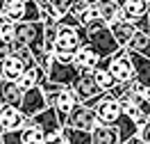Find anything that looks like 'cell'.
I'll use <instances>...</instances> for the list:
<instances>
[{"instance_id":"cell-20","label":"cell","mask_w":150,"mask_h":144,"mask_svg":"<svg viewBox=\"0 0 150 144\" xmlns=\"http://www.w3.org/2000/svg\"><path fill=\"white\" fill-rule=\"evenodd\" d=\"M109 28H112L114 37H116V41H118L121 46H125V44L130 41V37L134 34V30H137V25H134V21L121 19V21H116V23H112Z\"/></svg>"},{"instance_id":"cell-12","label":"cell","mask_w":150,"mask_h":144,"mask_svg":"<svg viewBox=\"0 0 150 144\" xmlns=\"http://www.w3.org/2000/svg\"><path fill=\"white\" fill-rule=\"evenodd\" d=\"M91 142L93 144H118V128L116 124H98L91 128Z\"/></svg>"},{"instance_id":"cell-26","label":"cell","mask_w":150,"mask_h":144,"mask_svg":"<svg viewBox=\"0 0 150 144\" xmlns=\"http://www.w3.org/2000/svg\"><path fill=\"white\" fill-rule=\"evenodd\" d=\"M14 21L5 19V16H0V41L2 44H11V39H14Z\"/></svg>"},{"instance_id":"cell-19","label":"cell","mask_w":150,"mask_h":144,"mask_svg":"<svg viewBox=\"0 0 150 144\" xmlns=\"http://www.w3.org/2000/svg\"><path fill=\"white\" fill-rule=\"evenodd\" d=\"M116 128H118V144H125L132 135L139 133V124H137L130 115H125V112H123L121 119L116 121Z\"/></svg>"},{"instance_id":"cell-27","label":"cell","mask_w":150,"mask_h":144,"mask_svg":"<svg viewBox=\"0 0 150 144\" xmlns=\"http://www.w3.org/2000/svg\"><path fill=\"white\" fill-rule=\"evenodd\" d=\"M0 144H23V128L5 130L2 137H0Z\"/></svg>"},{"instance_id":"cell-28","label":"cell","mask_w":150,"mask_h":144,"mask_svg":"<svg viewBox=\"0 0 150 144\" xmlns=\"http://www.w3.org/2000/svg\"><path fill=\"white\" fill-rule=\"evenodd\" d=\"M98 16H100L98 7H96V5H89V7H86L82 14H80V23H82V25H86V23H91V21L98 19Z\"/></svg>"},{"instance_id":"cell-1","label":"cell","mask_w":150,"mask_h":144,"mask_svg":"<svg viewBox=\"0 0 150 144\" xmlns=\"http://www.w3.org/2000/svg\"><path fill=\"white\" fill-rule=\"evenodd\" d=\"M9 46H28L32 55L46 50L43 44V23L41 21H18L14 25V39Z\"/></svg>"},{"instance_id":"cell-25","label":"cell","mask_w":150,"mask_h":144,"mask_svg":"<svg viewBox=\"0 0 150 144\" xmlns=\"http://www.w3.org/2000/svg\"><path fill=\"white\" fill-rule=\"evenodd\" d=\"M57 28H59V23H43V44H46L48 50H55Z\"/></svg>"},{"instance_id":"cell-6","label":"cell","mask_w":150,"mask_h":144,"mask_svg":"<svg viewBox=\"0 0 150 144\" xmlns=\"http://www.w3.org/2000/svg\"><path fill=\"white\" fill-rule=\"evenodd\" d=\"M18 107L25 117H32V115H37V112H41L43 107H48V98L43 94L41 85H34V87H30V89H25Z\"/></svg>"},{"instance_id":"cell-21","label":"cell","mask_w":150,"mask_h":144,"mask_svg":"<svg viewBox=\"0 0 150 144\" xmlns=\"http://www.w3.org/2000/svg\"><path fill=\"white\" fill-rule=\"evenodd\" d=\"M23 98V89L16 80H5V85L0 89V101L2 103H11V105H21Z\"/></svg>"},{"instance_id":"cell-15","label":"cell","mask_w":150,"mask_h":144,"mask_svg":"<svg viewBox=\"0 0 150 144\" xmlns=\"http://www.w3.org/2000/svg\"><path fill=\"white\" fill-rule=\"evenodd\" d=\"M130 59L132 67H134V78L141 85H150V57L141 55L137 50H130Z\"/></svg>"},{"instance_id":"cell-34","label":"cell","mask_w":150,"mask_h":144,"mask_svg":"<svg viewBox=\"0 0 150 144\" xmlns=\"http://www.w3.org/2000/svg\"><path fill=\"white\" fill-rule=\"evenodd\" d=\"M2 133H5V128H2V124H0V137H2Z\"/></svg>"},{"instance_id":"cell-22","label":"cell","mask_w":150,"mask_h":144,"mask_svg":"<svg viewBox=\"0 0 150 144\" xmlns=\"http://www.w3.org/2000/svg\"><path fill=\"white\" fill-rule=\"evenodd\" d=\"M91 76H93V80L100 85L103 92H112V87L118 82V80L112 76V71H109V69H105V67H96L93 71H91Z\"/></svg>"},{"instance_id":"cell-3","label":"cell","mask_w":150,"mask_h":144,"mask_svg":"<svg viewBox=\"0 0 150 144\" xmlns=\"http://www.w3.org/2000/svg\"><path fill=\"white\" fill-rule=\"evenodd\" d=\"M73 89H75V94H77V98H80V103L91 105V107H96V103L100 101V96L105 94L103 89H100V85L93 80L91 73L89 76H80L77 82L73 85Z\"/></svg>"},{"instance_id":"cell-7","label":"cell","mask_w":150,"mask_h":144,"mask_svg":"<svg viewBox=\"0 0 150 144\" xmlns=\"http://www.w3.org/2000/svg\"><path fill=\"white\" fill-rule=\"evenodd\" d=\"M77 103H80V98H77V94H75L73 87H62V89L48 101V105H52L57 110V115H59V119H62V124H66L68 112H71Z\"/></svg>"},{"instance_id":"cell-37","label":"cell","mask_w":150,"mask_h":144,"mask_svg":"<svg viewBox=\"0 0 150 144\" xmlns=\"http://www.w3.org/2000/svg\"><path fill=\"white\" fill-rule=\"evenodd\" d=\"M0 107H2V101H0Z\"/></svg>"},{"instance_id":"cell-8","label":"cell","mask_w":150,"mask_h":144,"mask_svg":"<svg viewBox=\"0 0 150 144\" xmlns=\"http://www.w3.org/2000/svg\"><path fill=\"white\" fill-rule=\"evenodd\" d=\"M66 124L75 126V128H84V130H91L96 124H98V115H96V107L84 105V103H77V105L68 112L66 117Z\"/></svg>"},{"instance_id":"cell-10","label":"cell","mask_w":150,"mask_h":144,"mask_svg":"<svg viewBox=\"0 0 150 144\" xmlns=\"http://www.w3.org/2000/svg\"><path fill=\"white\" fill-rule=\"evenodd\" d=\"M0 124L5 130H11V128H23L25 124V115L21 112L18 105H11V103H2L0 107Z\"/></svg>"},{"instance_id":"cell-35","label":"cell","mask_w":150,"mask_h":144,"mask_svg":"<svg viewBox=\"0 0 150 144\" xmlns=\"http://www.w3.org/2000/svg\"><path fill=\"white\" fill-rule=\"evenodd\" d=\"M5 2H21V0H5Z\"/></svg>"},{"instance_id":"cell-9","label":"cell","mask_w":150,"mask_h":144,"mask_svg":"<svg viewBox=\"0 0 150 144\" xmlns=\"http://www.w3.org/2000/svg\"><path fill=\"white\" fill-rule=\"evenodd\" d=\"M80 44H82V39H80L77 28L66 25V23H59V28H57V39H55V50H68V53H75Z\"/></svg>"},{"instance_id":"cell-23","label":"cell","mask_w":150,"mask_h":144,"mask_svg":"<svg viewBox=\"0 0 150 144\" xmlns=\"http://www.w3.org/2000/svg\"><path fill=\"white\" fill-rule=\"evenodd\" d=\"M73 2L75 0H46V2L41 5V9H48L50 14H55L57 19H59V16H64L66 11L71 9Z\"/></svg>"},{"instance_id":"cell-31","label":"cell","mask_w":150,"mask_h":144,"mask_svg":"<svg viewBox=\"0 0 150 144\" xmlns=\"http://www.w3.org/2000/svg\"><path fill=\"white\" fill-rule=\"evenodd\" d=\"M9 53H11V46H9V44H2V41H0V59H5Z\"/></svg>"},{"instance_id":"cell-4","label":"cell","mask_w":150,"mask_h":144,"mask_svg":"<svg viewBox=\"0 0 150 144\" xmlns=\"http://www.w3.org/2000/svg\"><path fill=\"white\" fill-rule=\"evenodd\" d=\"M39 126L43 133H59L62 130V119H59V115H57V110L52 105H48V107H43L41 112H37V115H32V117H25V124L23 126Z\"/></svg>"},{"instance_id":"cell-11","label":"cell","mask_w":150,"mask_h":144,"mask_svg":"<svg viewBox=\"0 0 150 144\" xmlns=\"http://www.w3.org/2000/svg\"><path fill=\"white\" fill-rule=\"evenodd\" d=\"M123 9V19L127 21H139L141 16H148L150 11V0H116Z\"/></svg>"},{"instance_id":"cell-16","label":"cell","mask_w":150,"mask_h":144,"mask_svg":"<svg viewBox=\"0 0 150 144\" xmlns=\"http://www.w3.org/2000/svg\"><path fill=\"white\" fill-rule=\"evenodd\" d=\"M96 7L100 11V19H103L107 25H112V23L123 19V9H121V5H118L116 0H98Z\"/></svg>"},{"instance_id":"cell-5","label":"cell","mask_w":150,"mask_h":144,"mask_svg":"<svg viewBox=\"0 0 150 144\" xmlns=\"http://www.w3.org/2000/svg\"><path fill=\"white\" fill-rule=\"evenodd\" d=\"M96 115H98V121H100V124H116L123 115L118 98H114L109 92H105V94L100 96V101L96 103Z\"/></svg>"},{"instance_id":"cell-13","label":"cell","mask_w":150,"mask_h":144,"mask_svg":"<svg viewBox=\"0 0 150 144\" xmlns=\"http://www.w3.org/2000/svg\"><path fill=\"white\" fill-rule=\"evenodd\" d=\"M109 71H112V76L116 80H121V82H127L132 76H134V67H132V59H130V50H127V55H123V57H112L109 62Z\"/></svg>"},{"instance_id":"cell-29","label":"cell","mask_w":150,"mask_h":144,"mask_svg":"<svg viewBox=\"0 0 150 144\" xmlns=\"http://www.w3.org/2000/svg\"><path fill=\"white\" fill-rule=\"evenodd\" d=\"M86 7H89V2H86V0H75L73 5H71V9H68V11H71L73 16H77V19H80V14H82Z\"/></svg>"},{"instance_id":"cell-30","label":"cell","mask_w":150,"mask_h":144,"mask_svg":"<svg viewBox=\"0 0 150 144\" xmlns=\"http://www.w3.org/2000/svg\"><path fill=\"white\" fill-rule=\"evenodd\" d=\"M139 135H141V140H143V144H150V124L148 121L139 128Z\"/></svg>"},{"instance_id":"cell-32","label":"cell","mask_w":150,"mask_h":144,"mask_svg":"<svg viewBox=\"0 0 150 144\" xmlns=\"http://www.w3.org/2000/svg\"><path fill=\"white\" fill-rule=\"evenodd\" d=\"M2 9H5V0H0V16H2Z\"/></svg>"},{"instance_id":"cell-14","label":"cell","mask_w":150,"mask_h":144,"mask_svg":"<svg viewBox=\"0 0 150 144\" xmlns=\"http://www.w3.org/2000/svg\"><path fill=\"white\" fill-rule=\"evenodd\" d=\"M23 71H25V64L14 53H9L5 59H0V76L5 80H18L23 76Z\"/></svg>"},{"instance_id":"cell-36","label":"cell","mask_w":150,"mask_h":144,"mask_svg":"<svg viewBox=\"0 0 150 144\" xmlns=\"http://www.w3.org/2000/svg\"><path fill=\"white\" fill-rule=\"evenodd\" d=\"M148 124H150V115H148Z\"/></svg>"},{"instance_id":"cell-2","label":"cell","mask_w":150,"mask_h":144,"mask_svg":"<svg viewBox=\"0 0 150 144\" xmlns=\"http://www.w3.org/2000/svg\"><path fill=\"white\" fill-rule=\"evenodd\" d=\"M46 73L50 82H57L59 87H73L80 78V69H77L75 62H59V59L52 57Z\"/></svg>"},{"instance_id":"cell-18","label":"cell","mask_w":150,"mask_h":144,"mask_svg":"<svg viewBox=\"0 0 150 144\" xmlns=\"http://www.w3.org/2000/svg\"><path fill=\"white\" fill-rule=\"evenodd\" d=\"M62 135H64L66 144H93L91 142V130H84V128H75V126L64 124Z\"/></svg>"},{"instance_id":"cell-38","label":"cell","mask_w":150,"mask_h":144,"mask_svg":"<svg viewBox=\"0 0 150 144\" xmlns=\"http://www.w3.org/2000/svg\"><path fill=\"white\" fill-rule=\"evenodd\" d=\"M148 19H150V11H148Z\"/></svg>"},{"instance_id":"cell-17","label":"cell","mask_w":150,"mask_h":144,"mask_svg":"<svg viewBox=\"0 0 150 144\" xmlns=\"http://www.w3.org/2000/svg\"><path fill=\"white\" fill-rule=\"evenodd\" d=\"M98 62H100V55H98L86 41H82V44L77 46V50H75V64H77V67L96 69V67H98Z\"/></svg>"},{"instance_id":"cell-24","label":"cell","mask_w":150,"mask_h":144,"mask_svg":"<svg viewBox=\"0 0 150 144\" xmlns=\"http://www.w3.org/2000/svg\"><path fill=\"white\" fill-rule=\"evenodd\" d=\"M46 133L39 126H23V144H43Z\"/></svg>"},{"instance_id":"cell-33","label":"cell","mask_w":150,"mask_h":144,"mask_svg":"<svg viewBox=\"0 0 150 144\" xmlns=\"http://www.w3.org/2000/svg\"><path fill=\"white\" fill-rule=\"evenodd\" d=\"M86 2H89V5H96V2H98V0H86Z\"/></svg>"}]
</instances>
